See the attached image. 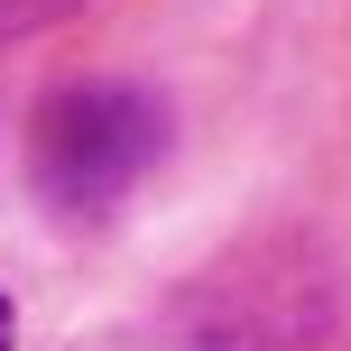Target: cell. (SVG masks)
<instances>
[{"instance_id": "obj_1", "label": "cell", "mask_w": 351, "mask_h": 351, "mask_svg": "<svg viewBox=\"0 0 351 351\" xmlns=\"http://www.w3.org/2000/svg\"><path fill=\"white\" fill-rule=\"evenodd\" d=\"M167 158V102L148 84H65L28 121V185L65 222H111Z\"/></svg>"}, {"instance_id": "obj_2", "label": "cell", "mask_w": 351, "mask_h": 351, "mask_svg": "<svg viewBox=\"0 0 351 351\" xmlns=\"http://www.w3.org/2000/svg\"><path fill=\"white\" fill-rule=\"evenodd\" d=\"M315 333H324V278H305L287 250H250L176 296L158 351H315Z\"/></svg>"}, {"instance_id": "obj_3", "label": "cell", "mask_w": 351, "mask_h": 351, "mask_svg": "<svg viewBox=\"0 0 351 351\" xmlns=\"http://www.w3.org/2000/svg\"><path fill=\"white\" fill-rule=\"evenodd\" d=\"M65 10H84V0H0V37H28V28H47Z\"/></svg>"}, {"instance_id": "obj_4", "label": "cell", "mask_w": 351, "mask_h": 351, "mask_svg": "<svg viewBox=\"0 0 351 351\" xmlns=\"http://www.w3.org/2000/svg\"><path fill=\"white\" fill-rule=\"evenodd\" d=\"M10 333H19V324H10V296H0V351H10Z\"/></svg>"}]
</instances>
